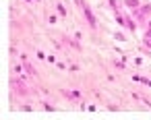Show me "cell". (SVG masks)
<instances>
[{
  "label": "cell",
  "mask_w": 151,
  "mask_h": 120,
  "mask_svg": "<svg viewBox=\"0 0 151 120\" xmlns=\"http://www.w3.org/2000/svg\"><path fill=\"white\" fill-rule=\"evenodd\" d=\"M81 9H83V15H85V19H87V23H89V27H91V29H95V27H97V21H95V17H93L91 9H89L87 4H83Z\"/></svg>",
  "instance_id": "obj_1"
},
{
  "label": "cell",
  "mask_w": 151,
  "mask_h": 120,
  "mask_svg": "<svg viewBox=\"0 0 151 120\" xmlns=\"http://www.w3.org/2000/svg\"><path fill=\"white\" fill-rule=\"evenodd\" d=\"M13 87H15V91H17V93H21V95H27V87H25L23 83H17V81H13Z\"/></svg>",
  "instance_id": "obj_2"
},
{
  "label": "cell",
  "mask_w": 151,
  "mask_h": 120,
  "mask_svg": "<svg viewBox=\"0 0 151 120\" xmlns=\"http://www.w3.org/2000/svg\"><path fill=\"white\" fill-rule=\"evenodd\" d=\"M64 95L68 97V99H81V91H77V89H73V91H64Z\"/></svg>",
  "instance_id": "obj_3"
},
{
  "label": "cell",
  "mask_w": 151,
  "mask_h": 120,
  "mask_svg": "<svg viewBox=\"0 0 151 120\" xmlns=\"http://www.w3.org/2000/svg\"><path fill=\"white\" fill-rule=\"evenodd\" d=\"M64 44H66V46H70V48H75V50H81V44H79V42H75V40H70V37H64Z\"/></svg>",
  "instance_id": "obj_4"
},
{
  "label": "cell",
  "mask_w": 151,
  "mask_h": 120,
  "mask_svg": "<svg viewBox=\"0 0 151 120\" xmlns=\"http://www.w3.org/2000/svg\"><path fill=\"white\" fill-rule=\"evenodd\" d=\"M124 4L128 6V9H132V11H137L141 4H139V0H124Z\"/></svg>",
  "instance_id": "obj_5"
},
{
  "label": "cell",
  "mask_w": 151,
  "mask_h": 120,
  "mask_svg": "<svg viewBox=\"0 0 151 120\" xmlns=\"http://www.w3.org/2000/svg\"><path fill=\"white\" fill-rule=\"evenodd\" d=\"M141 15H151V4H141Z\"/></svg>",
  "instance_id": "obj_6"
},
{
  "label": "cell",
  "mask_w": 151,
  "mask_h": 120,
  "mask_svg": "<svg viewBox=\"0 0 151 120\" xmlns=\"http://www.w3.org/2000/svg\"><path fill=\"white\" fill-rule=\"evenodd\" d=\"M48 23H50V25H56V23H58V17H56V15H50V17H48Z\"/></svg>",
  "instance_id": "obj_7"
},
{
  "label": "cell",
  "mask_w": 151,
  "mask_h": 120,
  "mask_svg": "<svg viewBox=\"0 0 151 120\" xmlns=\"http://www.w3.org/2000/svg\"><path fill=\"white\" fill-rule=\"evenodd\" d=\"M42 106H44V110H48V112H52V110H54V106H52L50 101H42Z\"/></svg>",
  "instance_id": "obj_8"
},
{
  "label": "cell",
  "mask_w": 151,
  "mask_h": 120,
  "mask_svg": "<svg viewBox=\"0 0 151 120\" xmlns=\"http://www.w3.org/2000/svg\"><path fill=\"white\" fill-rule=\"evenodd\" d=\"M145 46H147V48H151V33H147V35H145Z\"/></svg>",
  "instance_id": "obj_9"
},
{
  "label": "cell",
  "mask_w": 151,
  "mask_h": 120,
  "mask_svg": "<svg viewBox=\"0 0 151 120\" xmlns=\"http://www.w3.org/2000/svg\"><path fill=\"white\" fill-rule=\"evenodd\" d=\"M37 58H40V60H46V58H48V54H44L42 50H37Z\"/></svg>",
  "instance_id": "obj_10"
},
{
  "label": "cell",
  "mask_w": 151,
  "mask_h": 120,
  "mask_svg": "<svg viewBox=\"0 0 151 120\" xmlns=\"http://www.w3.org/2000/svg\"><path fill=\"white\" fill-rule=\"evenodd\" d=\"M58 13H60V15H62V17H64V15H66V9H64V6H62V4H58Z\"/></svg>",
  "instance_id": "obj_11"
},
{
  "label": "cell",
  "mask_w": 151,
  "mask_h": 120,
  "mask_svg": "<svg viewBox=\"0 0 151 120\" xmlns=\"http://www.w3.org/2000/svg\"><path fill=\"white\" fill-rule=\"evenodd\" d=\"M147 33H151V21H149V25H147Z\"/></svg>",
  "instance_id": "obj_12"
}]
</instances>
